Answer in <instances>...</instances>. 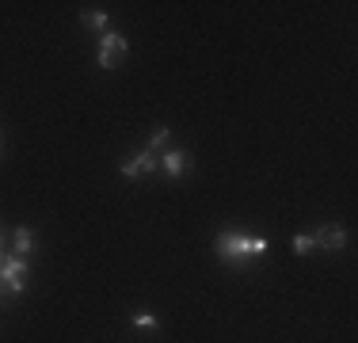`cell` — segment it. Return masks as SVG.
Listing matches in <instances>:
<instances>
[{
	"mask_svg": "<svg viewBox=\"0 0 358 343\" xmlns=\"http://www.w3.org/2000/svg\"><path fill=\"white\" fill-rule=\"evenodd\" d=\"M214 252H217L221 263H248V260H259V255L267 252V240L263 237H244V233H236V229H229V233L217 237Z\"/></svg>",
	"mask_w": 358,
	"mask_h": 343,
	"instance_id": "cell-1",
	"label": "cell"
},
{
	"mask_svg": "<svg viewBox=\"0 0 358 343\" xmlns=\"http://www.w3.org/2000/svg\"><path fill=\"white\" fill-rule=\"evenodd\" d=\"M130 54V42L122 38V34H115V31H103L99 34V69H115V62L118 57H126Z\"/></svg>",
	"mask_w": 358,
	"mask_h": 343,
	"instance_id": "cell-2",
	"label": "cell"
},
{
	"mask_svg": "<svg viewBox=\"0 0 358 343\" xmlns=\"http://www.w3.org/2000/svg\"><path fill=\"white\" fill-rule=\"evenodd\" d=\"M27 260L23 255H4V263H0V282H4V294H20L23 286H27Z\"/></svg>",
	"mask_w": 358,
	"mask_h": 343,
	"instance_id": "cell-3",
	"label": "cell"
},
{
	"mask_svg": "<svg viewBox=\"0 0 358 343\" xmlns=\"http://www.w3.org/2000/svg\"><path fill=\"white\" fill-rule=\"evenodd\" d=\"M157 168H160V157H157V153H149V149H141V153H134L130 160H122V168H118V172H122L126 179H138V176H149V172H157Z\"/></svg>",
	"mask_w": 358,
	"mask_h": 343,
	"instance_id": "cell-4",
	"label": "cell"
},
{
	"mask_svg": "<svg viewBox=\"0 0 358 343\" xmlns=\"http://www.w3.org/2000/svg\"><path fill=\"white\" fill-rule=\"evenodd\" d=\"M160 168H164L168 179L187 176V172H191V153H187V149H164V153H160Z\"/></svg>",
	"mask_w": 358,
	"mask_h": 343,
	"instance_id": "cell-5",
	"label": "cell"
},
{
	"mask_svg": "<svg viewBox=\"0 0 358 343\" xmlns=\"http://www.w3.org/2000/svg\"><path fill=\"white\" fill-rule=\"evenodd\" d=\"M313 240H317V248H324V252H343L347 248V229L343 225H320L317 233H313Z\"/></svg>",
	"mask_w": 358,
	"mask_h": 343,
	"instance_id": "cell-6",
	"label": "cell"
},
{
	"mask_svg": "<svg viewBox=\"0 0 358 343\" xmlns=\"http://www.w3.org/2000/svg\"><path fill=\"white\" fill-rule=\"evenodd\" d=\"M12 248H15V255H23V260H27V255L38 248L35 229H27V225H23V229H15V233H12Z\"/></svg>",
	"mask_w": 358,
	"mask_h": 343,
	"instance_id": "cell-7",
	"label": "cell"
},
{
	"mask_svg": "<svg viewBox=\"0 0 358 343\" xmlns=\"http://www.w3.org/2000/svg\"><path fill=\"white\" fill-rule=\"evenodd\" d=\"M80 23L88 31H107V12H92L88 8V12H80Z\"/></svg>",
	"mask_w": 358,
	"mask_h": 343,
	"instance_id": "cell-8",
	"label": "cell"
},
{
	"mask_svg": "<svg viewBox=\"0 0 358 343\" xmlns=\"http://www.w3.org/2000/svg\"><path fill=\"white\" fill-rule=\"evenodd\" d=\"M168 137H172V130H168V126H157L145 149H149V153H157V157H160V149H164V145H168Z\"/></svg>",
	"mask_w": 358,
	"mask_h": 343,
	"instance_id": "cell-9",
	"label": "cell"
},
{
	"mask_svg": "<svg viewBox=\"0 0 358 343\" xmlns=\"http://www.w3.org/2000/svg\"><path fill=\"white\" fill-rule=\"evenodd\" d=\"M134 324L145 332H152V328H160V316L157 313H149V309H141V313H134Z\"/></svg>",
	"mask_w": 358,
	"mask_h": 343,
	"instance_id": "cell-10",
	"label": "cell"
},
{
	"mask_svg": "<svg viewBox=\"0 0 358 343\" xmlns=\"http://www.w3.org/2000/svg\"><path fill=\"white\" fill-rule=\"evenodd\" d=\"M313 248H317V240H313V237H305V233L294 237V252H297V255H309Z\"/></svg>",
	"mask_w": 358,
	"mask_h": 343,
	"instance_id": "cell-11",
	"label": "cell"
},
{
	"mask_svg": "<svg viewBox=\"0 0 358 343\" xmlns=\"http://www.w3.org/2000/svg\"><path fill=\"white\" fill-rule=\"evenodd\" d=\"M0 248H4V233H0ZM0 263H4V255H0Z\"/></svg>",
	"mask_w": 358,
	"mask_h": 343,
	"instance_id": "cell-12",
	"label": "cell"
},
{
	"mask_svg": "<svg viewBox=\"0 0 358 343\" xmlns=\"http://www.w3.org/2000/svg\"><path fill=\"white\" fill-rule=\"evenodd\" d=\"M0 145H4V137H0Z\"/></svg>",
	"mask_w": 358,
	"mask_h": 343,
	"instance_id": "cell-13",
	"label": "cell"
}]
</instances>
